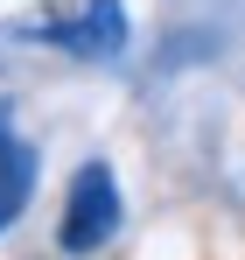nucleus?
Masks as SVG:
<instances>
[{"mask_svg":"<svg viewBox=\"0 0 245 260\" xmlns=\"http://www.w3.org/2000/svg\"><path fill=\"white\" fill-rule=\"evenodd\" d=\"M28 183H35V155H28L21 141H7V148H0V232L21 218V204H28Z\"/></svg>","mask_w":245,"mask_h":260,"instance_id":"obj_3","label":"nucleus"},{"mask_svg":"<svg viewBox=\"0 0 245 260\" xmlns=\"http://www.w3.org/2000/svg\"><path fill=\"white\" fill-rule=\"evenodd\" d=\"M119 232V190H112V169L105 162H84L70 176V204H63V225H56V239H63V253H91V246H105Z\"/></svg>","mask_w":245,"mask_h":260,"instance_id":"obj_1","label":"nucleus"},{"mask_svg":"<svg viewBox=\"0 0 245 260\" xmlns=\"http://www.w3.org/2000/svg\"><path fill=\"white\" fill-rule=\"evenodd\" d=\"M56 43H70L77 56H112V49L126 43V14H119V0H91L70 28H56Z\"/></svg>","mask_w":245,"mask_h":260,"instance_id":"obj_2","label":"nucleus"}]
</instances>
